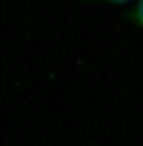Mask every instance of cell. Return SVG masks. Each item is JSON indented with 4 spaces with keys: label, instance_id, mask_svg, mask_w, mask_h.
Returning a JSON list of instances; mask_svg holds the SVG:
<instances>
[{
    "label": "cell",
    "instance_id": "cell-1",
    "mask_svg": "<svg viewBox=\"0 0 143 146\" xmlns=\"http://www.w3.org/2000/svg\"><path fill=\"white\" fill-rule=\"evenodd\" d=\"M127 19L134 23V26H138V28H143V0H136V5H134V9H129L127 14Z\"/></svg>",
    "mask_w": 143,
    "mask_h": 146
},
{
    "label": "cell",
    "instance_id": "cell-2",
    "mask_svg": "<svg viewBox=\"0 0 143 146\" xmlns=\"http://www.w3.org/2000/svg\"><path fill=\"white\" fill-rule=\"evenodd\" d=\"M81 3H109V5H122V3H132V0H81Z\"/></svg>",
    "mask_w": 143,
    "mask_h": 146
}]
</instances>
